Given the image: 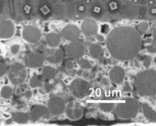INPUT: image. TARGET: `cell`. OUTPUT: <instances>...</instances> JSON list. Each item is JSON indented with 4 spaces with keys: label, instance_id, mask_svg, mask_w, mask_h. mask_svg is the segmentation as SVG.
Segmentation results:
<instances>
[{
    "label": "cell",
    "instance_id": "obj_6",
    "mask_svg": "<svg viewBox=\"0 0 156 126\" xmlns=\"http://www.w3.org/2000/svg\"><path fill=\"white\" fill-rule=\"evenodd\" d=\"M22 37L24 41L31 44L37 43L41 39L42 32L36 26L27 25L22 30Z\"/></svg>",
    "mask_w": 156,
    "mask_h": 126
},
{
    "label": "cell",
    "instance_id": "obj_39",
    "mask_svg": "<svg viewBox=\"0 0 156 126\" xmlns=\"http://www.w3.org/2000/svg\"><path fill=\"white\" fill-rule=\"evenodd\" d=\"M18 92V94H20L21 92V89H20V88H18V89L16 90V92Z\"/></svg>",
    "mask_w": 156,
    "mask_h": 126
},
{
    "label": "cell",
    "instance_id": "obj_24",
    "mask_svg": "<svg viewBox=\"0 0 156 126\" xmlns=\"http://www.w3.org/2000/svg\"><path fill=\"white\" fill-rule=\"evenodd\" d=\"M77 60H78L77 63L78 65L82 69L89 70L92 67V65L89 61L86 59L82 58Z\"/></svg>",
    "mask_w": 156,
    "mask_h": 126
},
{
    "label": "cell",
    "instance_id": "obj_8",
    "mask_svg": "<svg viewBox=\"0 0 156 126\" xmlns=\"http://www.w3.org/2000/svg\"><path fill=\"white\" fill-rule=\"evenodd\" d=\"M67 117L72 121H77L84 115L82 105L75 101H71L66 106L65 110Z\"/></svg>",
    "mask_w": 156,
    "mask_h": 126
},
{
    "label": "cell",
    "instance_id": "obj_3",
    "mask_svg": "<svg viewBox=\"0 0 156 126\" xmlns=\"http://www.w3.org/2000/svg\"><path fill=\"white\" fill-rule=\"evenodd\" d=\"M140 106L135 99L129 98L123 99L115 105L116 115L121 119H130L135 118L138 114Z\"/></svg>",
    "mask_w": 156,
    "mask_h": 126
},
{
    "label": "cell",
    "instance_id": "obj_20",
    "mask_svg": "<svg viewBox=\"0 0 156 126\" xmlns=\"http://www.w3.org/2000/svg\"><path fill=\"white\" fill-rule=\"evenodd\" d=\"M13 120L19 124H25L30 119V114L27 112H15L12 114Z\"/></svg>",
    "mask_w": 156,
    "mask_h": 126
},
{
    "label": "cell",
    "instance_id": "obj_18",
    "mask_svg": "<svg viewBox=\"0 0 156 126\" xmlns=\"http://www.w3.org/2000/svg\"><path fill=\"white\" fill-rule=\"evenodd\" d=\"M89 53L92 58L95 59L101 58L104 54V49L100 44L92 43L89 48Z\"/></svg>",
    "mask_w": 156,
    "mask_h": 126
},
{
    "label": "cell",
    "instance_id": "obj_35",
    "mask_svg": "<svg viewBox=\"0 0 156 126\" xmlns=\"http://www.w3.org/2000/svg\"><path fill=\"white\" fill-rule=\"evenodd\" d=\"M33 95V92L30 90L26 91L24 93V96L27 98H30Z\"/></svg>",
    "mask_w": 156,
    "mask_h": 126
},
{
    "label": "cell",
    "instance_id": "obj_2",
    "mask_svg": "<svg viewBox=\"0 0 156 126\" xmlns=\"http://www.w3.org/2000/svg\"><path fill=\"white\" fill-rule=\"evenodd\" d=\"M135 84L138 93L142 96L156 94V71L148 69L142 71L135 78Z\"/></svg>",
    "mask_w": 156,
    "mask_h": 126
},
{
    "label": "cell",
    "instance_id": "obj_12",
    "mask_svg": "<svg viewBox=\"0 0 156 126\" xmlns=\"http://www.w3.org/2000/svg\"><path fill=\"white\" fill-rule=\"evenodd\" d=\"M44 61L43 55L37 52L29 53L24 59L25 67L30 68H40L43 65Z\"/></svg>",
    "mask_w": 156,
    "mask_h": 126
},
{
    "label": "cell",
    "instance_id": "obj_31",
    "mask_svg": "<svg viewBox=\"0 0 156 126\" xmlns=\"http://www.w3.org/2000/svg\"><path fill=\"white\" fill-rule=\"evenodd\" d=\"M95 37L96 40L98 42H100V43H103V42H104L105 41V40H106L105 36L101 34H97L95 35Z\"/></svg>",
    "mask_w": 156,
    "mask_h": 126
},
{
    "label": "cell",
    "instance_id": "obj_13",
    "mask_svg": "<svg viewBox=\"0 0 156 126\" xmlns=\"http://www.w3.org/2000/svg\"><path fill=\"white\" fill-rule=\"evenodd\" d=\"M81 32L86 37H92L98 33V24L94 20L88 18L82 22L80 26Z\"/></svg>",
    "mask_w": 156,
    "mask_h": 126
},
{
    "label": "cell",
    "instance_id": "obj_16",
    "mask_svg": "<svg viewBox=\"0 0 156 126\" xmlns=\"http://www.w3.org/2000/svg\"><path fill=\"white\" fill-rule=\"evenodd\" d=\"M109 80L115 84H120L123 82L125 77L124 69L119 66L112 67L109 72Z\"/></svg>",
    "mask_w": 156,
    "mask_h": 126
},
{
    "label": "cell",
    "instance_id": "obj_28",
    "mask_svg": "<svg viewBox=\"0 0 156 126\" xmlns=\"http://www.w3.org/2000/svg\"><path fill=\"white\" fill-rule=\"evenodd\" d=\"M7 72V67L5 64L0 63V78L4 76Z\"/></svg>",
    "mask_w": 156,
    "mask_h": 126
},
{
    "label": "cell",
    "instance_id": "obj_27",
    "mask_svg": "<svg viewBox=\"0 0 156 126\" xmlns=\"http://www.w3.org/2000/svg\"><path fill=\"white\" fill-rule=\"evenodd\" d=\"M21 48V46L18 44H14L10 47V51L13 55H16L18 53Z\"/></svg>",
    "mask_w": 156,
    "mask_h": 126
},
{
    "label": "cell",
    "instance_id": "obj_14",
    "mask_svg": "<svg viewBox=\"0 0 156 126\" xmlns=\"http://www.w3.org/2000/svg\"><path fill=\"white\" fill-rule=\"evenodd\" d=\"M45 61L52 64H57L63 60L64 53L60 48H50L46 49L43 54Z\"/></svg>",
    "mask_w": 156,
    "mask_h": 126
},
{
    "label": "cell",
    "instance_id": "obj_7",
    "mask_svg": "<svg viewBox=\"0 0 156 126\" xmlns=\"http://www.w3.org/2000/svg\"><path fill=\"white\" fill-rule=\"evenodd\" d=\"M85 51V47L83 42L79 41L71 42L66 47V52L69 58L78 60L82 58Z\"/></svg>",
    "mask_w": 156,
    "mask_h": 126
},
{
    "label": "cell",
    "instance_id": "obj_32",
    "mask_svg": "<svg viewBox=\"0 0 156 126\" xmlns=\"http://www.w3.org/2000/svg\"><path fill=\"white\" fill-rule=\"evenodd\" d=\"M151 63V59L150 57H146V58H145L143 63V64L145 68H149L150 66Z\"/></svg>",
    "mask_w": 156,
    "mask_h": 126
},
{
    "label": "cell",
    "instance_id": "obj_26",
    "mask_svg": "<svg viewBox=\"0 0 156 126\" xmlns=\"http://www.w3.org/2000/svg\"><path fill=\"white\" fill-rule=\"evenodd\" d=\"M149 28V24L147 22H142L139 23L137 25L136 29L141 34H145Z\"/></svg>",
    "mask_w": 156,
    "mask_h": 126
},
{
    "label": "cell",
    "instance_id": "obj_4",
    "mask_svg": "<svg viewBox=\"0 0 156 126\" xmlns=\"http://www.w3.org/2000/svg\"><path fill=\"white\" fill-rule=\"evenodd\" d=\"M69 89L71 94L74 98L79 99L90 96L92 92L91 83L82 78L74 79L69 85Z\"/></svg>",
    "mask_w": 156,
    "mask_h": 126
},
{
    "label": "cell",
    "instance_id": "obj_29",
    "mask_svg": "<svg viewBox=\"0 0 156 126\" xmlns=\"http://www.w3.org/2000/svg\"><path fill=\"white\" fill-rule=\"evenodd\" d=\"M123 91L124 92H130L132 91V87L128 82H125L123 85Z\"/></svg>",
    "mask_w": 156,
    "mask_h": 126
},
{
    "label": "cell",
    "instance_id": "obj_17",
    "mask_svg": "<svg viewBox=\"0 0 156 126\" xmlns=\"http://www.w3.org/2000/svg\"><path fill=\"white\" fill-rule=\"evenodd\" d=\"M45 40L49 48H56L61 44V36L55 32H50L45 35Z\"/></svg>",
    "mask_w": 156,
    "mask_h": 126
},
{
    "label": "cell",
    "instance_id": "obj_11",
    "mask_svg": "<svg viewBox=\"0 0 156 126\" xmlns=\"http://www.w3.org/2000/svg\"><path fill=\"white\" fill-rule=\"evenodd\" d=\"M16 26L10 20L0 21V39L8 40L13 37L16 32Z\"/></svg>",
    "mask_w": 156,
    "mask_h": 126
},
{
    "label": "cell",
    "instance_id": "obj_38",
    "mask_svg": "<svg viewBox=\"0 0 156 126\" xmlns=\"http://www.w3.org/2000/svg\"><path fill=\"white\" fill-rule=\"evenodd\" d=\"M83 71L82 70V69L80 70H79L78 72V75L79 76H81L82 75V74H83Z\"/></svg>",
    "mask_w": 156,
    "mask_h": 126
},
{
    "label": "cell",
    "instance_id": "obj_22",
    "mask_svg": "<svg viewBox=\"0 0 156 126\" xmlns=\"http://www.w3.org/2000/svg\"><path fill=\"white\" fill-rule=\"evenodd\" d=\"M13 89L10 86H4L0 90V96L5 99H9L13 94Z\"/></svg>",
    "mask_w": 156,
    "mask_h": 126
},
{
    "label": "cell",
    "instance_id": "obj_1",
    "mask_svg": "<svg viewBox=\"0 0 156 126\" xmlns=\"http://www.w3.org/2000/svg\"><path fill=\"white\" fill-rule=\"evenodd\" d=\"M105 41L109 54L119 61L132 59L138 55L142 47L141 34L131 26L115 28L109 32Z\"/></svg>",
    "mask_w": 156,
    "mask_h": 126
},
{
    "label": "cell",
    "instance_id": "obj_30",
    "mask_svg": "<svg viewBox=\"0 0 156 126\" xmlns=\"http://www.w3.org/2000/svg\"><path fill=\"white\" fill-rule=\"evenodd\" d=\"M146 48L148 52L150 53H155L156 52V45H149L146 46Z\"/></svg>",
    "mask_w": 156,
    "mask_h": 126
},
{
    "label": "cell",
    "instance_id": "obj_33",
    "mask_svg": "<svg viewBox=\"0 0 156 126\" xmlns=\"http://www.w3.org/2000/svg\"><path fill=\"white\" fill-rule=\"evenodd\" d=\"M65 66L68 69H72L74 68V65L72 61L71 60H68L65 62Z\"/></svg>",
    "mask_w": 156,
    "mask_h": 126
},
{
    "label": "cell",
    "instance_id": "obj_15",
    "mask_svg": "<svg viewBox=\"0 0 156 126\" xmlns=\"http://www.w3.org/2000/svg\"><path fill=\"white\" fill-rule=\"evenodd\" d=\"M50 112L48 108L43 105H35L33 106L30 112V118L33 122H36L42 117H48Z\"/></svg>",
    "mask_w": 156,
    "mask_h": 126
},
{
    "label": "cell",
    "instance_id": "obj_9",
    "mask_svg": "<svg viewBox=\"0 0 156 126\" xmlns=\"http://www.w3.org/2000/svg\"><path fill=\"white\" fill-rule=\"evenodd\" d=\"M66 104L63 98L59 96H54L48 102V109L50 112L55 116L62 114L65 111Z\"/></svg>",
    "mask_w": 156,
    "mask_h": 126
},
{
    "label": "cell",
    "instance_id": "obj_34",
    "mask_svg": "<svg viewBox=\"0 0 156 126\" xmlns=\"http://www.w3.org/2000/svg\"><path fill=\"white\" fill-rule=\"evenodd\" d=\"M101 83L105 86H109V80L108 78L104 77L101 80Z\"/></svg>",
    "mask_w": 156,
    "mask_h": 126
},
{
    "label": "cell",
    "instance_id": "obj_10",
    "mask_svg": "<svg viewBox=\"0 0 156 126\" xmlns=\"http://www.w3.org/2000/svg\"><path fill=\"white\" fill-rule=\"evenodd\" d=\"M61 36L67 41H77L80 37V29L77 25L72 24L67 25L61 31Z\"/></svg>",
    "mask_w": 156,
    "mask_h": 126
},
{
    "label": "cell",
    "instance_id": "obj_21",
    "mask_svg": "<svg viewBox=\"0 0 156 126\" xmlns=\"http://www.w3.org/2000/svg\"><path fill=\"white\" fill-rule=\"evenodd\" d=\"M57 74L56 70L53 67L47 66L43 68L42 76L48 80L54 79Z\"/></svg>",
    "mask_w": 156,
    "mask_h": 126
},
{
    "label": "cell",
    "instance_id": "obj_5",
    "mask_svg": "<svg viewBox=\"0 0 156 126\" xmlns=\"http://www.w3.org/2000/svg\"><path fill=\"white\" fill-rule=\"evenodd\" d=\"M7 71L9 81L15 86L24 83L27 77L26 67L21 63L12 64Z\"/></svg>",
    "mask_w": 156,
    "mask_h": 126
},
{
    "label": "cell",
    "instance_id": "obj_23",
    "mask_svg": "<svg viewBox=\"0 0 156 126\" xmlns=\"http://www.w3.org/2000/svg\"><path fill=\"white\" fill-rule=\"evenodd\" d=\"M30 86L31 88H35L40 87L42 85L41 80L37 75H33L31 76L29 82Z\"/></svg>",
    "mask_w": 156,
    "mask_h": 126
},
{
    "label": "cell",
    "instance_id": "obj_19",
    "mask_svg": "<svg viewBox=\"0 0 156 126\" xmlns=\"http://www.w3.org/2000/svg\"><path fill=\"white\" fill-rule=\"evenodd\" d=\"M142 111L145 117L149 121L156 122V111L148 104L144 103L142 105Z\"/></svg>",
    "mask_w": 156,
    "mask_h": 126
},
{
    "label": "cell",
    "instance_id": "obj_37",
    "mask_svg": "<svg viewBox=\"0 0 156 126\" xmlns=\"http://www.w3.org/2000/svg\"><path fill=\"white\" fill-rule=\"evenodd\" d=\"M50 29H51L54 30L56 28V26H55V25L54 24H51L50 25Z\"/></svg>",
    "mask_w": 156,
    "mask_h": 126
},
{
    "label": "cell",
    "instance_id": "obj_25",
    "mask_svg": "<svg viewBox=\"0 0 156 126\" xmlns=\"http://www.w3.org/2000/svg\"><path fill=\"white\" fill-rule=\"evenodd\" d=\"M115 104L112 103H102L99 104L101 110L105 112H110L115 109Z\"/></svg>",
    "mask_w": 156,
    "mask_h": 126
},
{
    "label": "cell",
    "instance_id": "obj_36",
    "mask_svg": "<svg viewBox=\"0 0 156 126\" xmlns=\"http://www.w3.org/2000/svg\"><path fill=\"white\" fill-rule=\"evenodd\" d=\"M53 87L51 84H48L45 86V91L46 92H49L52 90Z\"/></svg>",
    "mask_w": 156,
    "mask_h": 126
}]
</instances>
